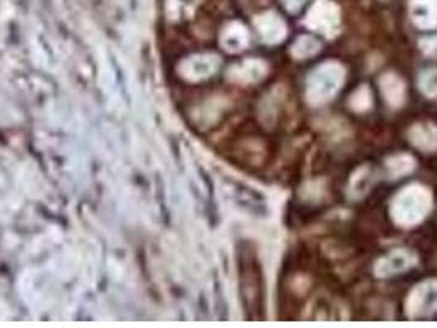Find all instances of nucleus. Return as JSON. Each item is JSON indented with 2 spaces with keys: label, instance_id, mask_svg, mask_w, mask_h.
Instances as JSON below:
<instances>
[{
  "label": "nucleus",
  "instance_id": "f257e3e1",
  "mask_svg": "<svg viewBox=\"0 0 437 328\" xmlns=\"http://www.w3.org/2000/svg\"><path fill=\"white\" fill-rule=\"evenodd\" d=\"M239 281L245 319L261 322L265 319V279L255 248L244 243L239 251Z\"/></svg>",
  "mask_w": 437,
  "mask_h": 328
},
{
  "label": "nucleus",
  "instance_id": "f03ea898",
  "mask_svg": "<svg viewBox=\"0 0 437 328\" xmlns=\"http://www.w3.org/2000/svg\"><path fill=\"white\" fill-rule=\"evenodd\" d=\"M433 207V195L429 189L411 184L394 195L392 202V217L399 226H414L423 222Z\"/></svg>",
  "mask_w": 437,
  "mask_h": 328
},
{
  "label": "nucleus",
  "instance_id": "7ed1b4c3",
  "mask_svg": "<svg viewBox=\"0 0 437 328\" xmlns=\"http://www.w3.org/2000/svg\"><path fill=\"white\" fill-rule=\"evenodd\" d=\"M345 79V71L339 62L329 61L315 67L306 82V97L313 105L329 102L340 91Z\"/></svg>",
  "mask_w": 437,
  "mask_h": 328
},
{
  "label": "nucleus",
  "instance_id": "20e7f679",
  "mask_svg": "<svg viewBox=\"0 0 437 328\" xmlns=\"http://www.w3.org/2000/svg\"><path fill=\"white\" fill-rule=\"evenodd\" d=\"M309 30L324 36H334L340 28V10L333 0H318L306 17Z\"/></svg>",
  "mask_w": 437,
  "mask_h": 328
},
{
  "label": "nucleus",
  "instance_id": "39448f33",
  "mask_svg": "<svg viewBox=\"0 0 437 328\" xmlns=\"http://www.w3.org/2000/svg\"><path fill=\"white\" fill-rule=\"evenodd\" d=\"M406 314L411 319H426L437 314V281L416 285L406 300Z\"/></svg>",
  "mask_w": 437,
  "mask_h": 328
},
{
  "label": "nucleus",
  "instance_id": "423d86ee",
  "mask_svg": "<svg viewBox=\"0 0 437 328\" xmlns=\"http://www.w3.org/2000/svg\"><path fill=\"white\" fill-rule=\"evenodd\" d=\"M416 258L414 253L411 250H406V248H398V250L389 251L388 255L382 256L375 263V268L373 271L378 278H393L398 276V274H403L409 271V269L416 266Z\"/></svg>",
  "mask_w": 437,
  "mask_h": 328
},
{
  "label": "nucleus",
  "instance_id": "0eeeda50",
  "mask_svg": "<svg viewBox=\"0 0 437 328\" xmlns=\"http://www.w3.org/2000/svg\"><path fill=\"white\" fill-rule=\"evenodd\" d=\"M255 25L261 40L268 45H278L286 38L288 28L284 20L275 12H265L255 18Z\"/></svg>",
  "mask_w": 437,
  "mask_h": 328
},
{
  "label": "nucleus",
  "instance_id": "6e6552de",
  "mask_svg": "<svg viewBox=\"0 0 437 328\" xmlns=\"http://www.w3.org/2000/svg\"><path fill=\"white\" fill-rule=\"evenodd\" d=\"M409 13L421 30L437 28V0H411Z\"/></svg>",
  "mask_w": 437,
  "mask_h": 328
},
{
  "label": "nucleus",
  "instance_id": "1a4fd4ad",
  "mask_svg": "<svg viewBox=\"0 0 437 328\" xmlns=\"http://www.w3.org/2000/svg\"><path fill=\"white\" fill-rule=\"evenodd\" d=\"M409 141L421 151L433 153L437 150V126L433 124H416L409 130Z\"/></svg>",
  "mask_w": 437,
  "mask_h": 328
},
{
  "label": "nucleus",
  "instance_id": "9d476101",
  "mask_svg": "<svg viewBox=\"0 0 437 328\" xmlns=\"http://www.w3.org/2000/svg\"><path fill=\"white\" fill-rule=\"evenodd\" d=\"M380 89L383 97H385V100L392 107H399V105L404 102L406 87H404L401 77L396 76L394 72H388L380 79Z\"/></svg>",
  "mask_w": 437,
  "mask_h": 328
},
{
  "label": "nucleus",
  "instance_id": "9b49d317",
  "mask_svg": "<svg viewBox=\"0 0 437 328\" xmlns=\"http://www.w3.org/2000/svg\"><path fill=\"white\" fill-rule=\"evenodd\" d=\"M373 182H375V173H373L372 168L363 166L359 171L354 174L352 177L350 186H349V195L350 199H362L368 194V190L372 189Z\"/></svg>",
  "mask_w": 437,
  "mask_h": 328
},
{
  "label": "nucleus",
  "instance_id": "f8f14e48",
  "mask_svg": "<svg viewBox=\"0 0 437 328\" xmlns=\"http://www.w3.org/2000/svg\"><path fill=\"white\" fill-rule=\"evenodd\" d=\"M266 65L260 60H249L245 62H242L240 66H237L234 70L235 81L239 82H258L260 79L265 77L266 74Z\"/></svg>",
  "mask_w": 437,
  "mask_h": 328
},
{
  "label": "nucleus",
  "instance_id": "ddd939ff",
  "mask_svg": "<svg viewBox=\"0 0 437 328\" xmlns=\"http://www.w3.org/2000/svg\"><path fill=\"white\" fill-rule=\"evenodd\" d=\"M222 43L225 50L232 53L242 51L244 48L249 45V31L245 30L244 25L240 23H232L222 36Z\"/></svg>",
  "mask_w": 437,
  "mask_h": 328
},
{
  "label": "nucleus",
  "instance_id": "4468645a",
  "mask_svg": "<svg viewBox=\"0 0 437 328\" xmlns=\"http://www.w3.org/2000/svg\"><path fill=\"white\" fill-rule=\"evenodd\" d=\"M385 168L389 179H399L403 176H408V174L413 171L416 168V161L414 158L409 155H396L388 158Z\"/></svg>",
  "mask_w": 437,
  "mask_h": 328
},
{
  "label": "nucleus",
  "instance_id": "2eb2a0df",
  "mask_svg": "<svg viewBox=\"0 0 437 328\" xmlns=\"http://www.w3.org/2000/svg\"><path fill=\"white\" fill-rule=\"evenodd\" d=\"M320 51V41L311 35H303L294 41L291 48V56L296 60H306V58L315 56Z\"/></svg>",
  "mask_w": 437,
  "mask_h": 328
},
{
  "label": "nucleus",
  "instance_id": "dca6fc26",
  "mask_svg": "<svg viewBox=\"0 0 437 328\" xmlns=\"http://www.w3.org/2000/svg\"><path fill=\"white\" fill-rule=\"evenodd\" d=\"M372 91L368 89V86H362L360 89H357L350 97V107L354 109L355 112H367V110L372 107Z\"/></svg>",
  "mask_w": 437,
  "mask_h": 328
},
{
  "label": "nucleus",
  "instance_id": "f3484780",
  "mask_svg": "<svg viewBox=\"0 0 437 328\" xmlns=\"http://www.w3.org/2000/svg\"><path fill=\"white\" fill-rule=\"evenodd\" d=\"M419 89L426 97H437V67L424 71L419 76Z\"/></svg>",
  "mask_w": 437,
  "mask_h": 328
},
{
  "label": "nucleus",
  "instance_id": "a211bd4d",
  "mask_svg": "<svg viewBox=\"0 0 437 328\" xmlns=\"http://www.w3.org/2000/svg\"><path fill=\"white\" fill-rule=\"evenodd\" d=\"M421 50L426 56L437 60V36H429V38L421 40Z\"/></svg>",
  "mask_w": 437,
  "mask_h": 328
},
{
  "label": "nucleus",
  "instance_id": "6ab92c4d",
  "mask_svg": "<svg viewBox=\"0 0 437 328\" xmlns=\"http://www.w3.org/2000/svg\"><path fill=\"white\" fill-rule=\"evenodd\" d=\"M281 2L289 12H298V10L306 4V0H281Z\"/></svg>",
  "mask_w": 437,
  "mask_h": 328
}]
</instances>
